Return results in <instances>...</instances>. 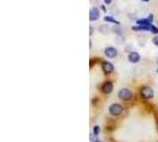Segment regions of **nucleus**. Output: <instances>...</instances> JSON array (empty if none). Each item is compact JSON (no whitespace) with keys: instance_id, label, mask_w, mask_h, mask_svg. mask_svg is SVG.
<instances>
[{"instance_id":"obj_1","label":"nucleus","mask_w":158,"mask_h":142,"mask_svg":"<svg viewBox=\"0 0 158 142\" xmlns=\"http://www.w3.org/2000/svg\"><path fill=\"white\" fill-rule=\"evenodd\" d=\"M139 94H140V97H141L144 101L151 100V98L153 97V95H155L153 89H152L151 86H149V85H143V86H140Z\"/></svg>"},{"instance_id":"obj_2","label":"nucleus","mask_w":158,"mask_h":142,"mask_svg":"<svg viewBox=\"0 0 158 142\" xmlns=\"http://www.w3.org/2000/svg\"><path fill=\"white\" fill-rule=\"evenodd\" d=\"M118 97L119 100H121V101H131L132 98H133V92H132V90L131 89H128V88H122V89H120L118 92Z\"/></svg>"},{"instance_id":"obj_3","label":"nucleus","mask_w":158,"mask_h":142,"mask_svg":"<svg viewBox=\"0 0 158 142\" xmlns=\"http://www.w3.org/2000/svg\"><path fill=\"white\" fill-rule=\"evenodd\" d=\"M108 111H109V115H111V116L117 117V116H120V115L124 113V107H122L121 104H119V103H113V104L109 105Z\"/></svg>"},{"instance_id":"obj_4","label":"nucleus","mask_w":158,"mask_h":142,"mask_svg":"<svg viewBox=\"0 0 158 142\" xmlns=\"http://www.w3.org/2000/svg\"><path fill=\"white\" fill-rule=\"evenodd\" d=\"M100 90H101L102 94L109 95V94L113 91V82H111V81L103 82V83L101 84V86H100Z\"/></svg>"},{"instance_id":"obj_5","label":"nucleus","mask_w":158,"mask_h":142,"mask_svg":"<svg viewBox=\"0 0 158 142\" xmlns=\"http://www.w3.org/2000/svg\"><path fill=\"white\" fill-rule=\"evenodd\" d=\"M101 69H102L105 75H111L114 71V65L112 63H109V62L103 61L101 62Z\"/></svg>"},{"instance_id":"obj_6","label":"nucleus","mask_w":158,"mask_h":142,"mask_svg":"<svg viewBox=\"0 0 158 142\" xmlns=\"http://www.w3.org/2000/svg\"><path fill=\"white\" fill-rule=\"evenodd\" d=\"M105 56L107 58H115L118 56V50L113 46H108L105 49Z\"/></svg>"},{"instance_id":"obj_7","label":"nucleus","mask_w":158,"mask_h":142,"mask_svg":"<svg viewBox=\"0 0 158 142\" xmlns=\"http://www.w3.org/2000/svg\"><path fill=\"white\" fill-rule=\"evenodd\" d=\"M100 18V11L99 8L96 7H92L90 11H89V20L90 21H95Z\"/></svg>"},{"instance_id":"obj_8","label":"nucleus","mask_w":158,"mask_h":142,"mask_svg":"<svg viewBox=\"0 0 158 142\" xmlns=\"http://www.w3.org/2000/svg\"><path fill=\"white\" fill-rule=\"evenodd\" d=\"M139 61H140V55H139L138 52H136V51L130 52V55H128V62H130V63L137 64Z\"/></svg>"},{"instance_id":"obj_9","label":"nucleus","mask_w":158,"mask_h":142,"mask_svg":"<svg viewBox=\"0 0 158 142\" xmlns=\"http://www.w3.org/2000/svg\"><path fill=\"white\" fill-rule=\"evenodd\" d=\"M137 25H139V26H146V27H151V25H152V21L150 20L149 18H146V19H138V20H137Z\"/></svg>"},{"instance_id":"obj_10","label":"nucleus","mask_w":158,"mask_h":142,"mask_svg":"<svg viewBox=\"0 0 158 142\" xmlns=\"http://www.w3.org/2000/svg\"><path fill=\"white\" fill-rule=\"evenodd\" d=\"M105 21H108V23H112V24H114V25H120V23L118 20H115L114 18H112V17H105Z\"/></svg>"},{"instance_id":"obj_11","label":"nucleus","mask_w":158,"mask_h":142,"mask_svg":"<svg viewBox=\"0 0 158 142\" xmlns=\"http://www.w3.org/2000/svg\"><path fill=\"white\" fill-rule=\"evenodd\" d=\"M93 134L95 135V136H98L100 134V127L99 125H94L93 127Z\"/></svg>"},{"instance_id":"obj_12","label":"nucleus","mask_w":158,"mask_h":142,"mask_svg":"<svg viewBox=\"0 0 158 142\" xmlns=\"http://www.w3.org/2000/svg\"><path fill=\"white\" fill-rule=\"evenodd\" d=\"M150 31L153 33V35H158V29L156 26H153V25H151V27H150Z\"/></svg>"},{"instance_id":"obj_13","label":"nucleus","mask_w":158,"mask_h":142,"mask_svg":"<svg viewBox=\"0 0 158 142\" xmlns=\"http://www.w3.org/2000/svg\"><path fill=\"white\" fill-rule=\"evenodd\" d=\"M152 43H153L156 46H158V35H156V36H155V38L152 39Z\"/></svg>"},{"instance_id":"obj_14","label":"nucleus","mask_w":158,"mask_h":142,"mask_svg":"<svg viewBox=\"0 0 158 142\" xmlns=\"http://www.w3.org/2000/svg\"><path fill=\"white\" fill-rule=\"evenodd\" d=\"M103 1H105V4H106V5H109V4L112 2V0H103Z\"/></svg>"},{"instance_id":"obj_15","label":"nucleus","mask_w":158,"mask_h":142,"mask_svg":"<svg viewBox=\"0 0 158 142\" xmlns=\"http://www.w3.org/2000/svg\"><path fill=\"white\" fill-rule=\"evenodd\" d=\"M98 100H99L98 97H95V98H93V103H98Z\"/></svg>"},{"instance_id":"obj_16","label":"nucleus","mask_w":158,"mask_h":142,"mask_svg":"<svg viewBox=\"0 0 158 142\" xmlns=\"http://www.w3.org/2000/svg\"><path fill=\"white\" fill-rule=\"evenodd\" d=\"M101 10H102V11H103V12H106V7H105V6H103V5H102V6H101Z\"/></svg>"},{"instance_id":"obj_17","label":"nucleus","mask_w":158,"mask_h":142,"mask_svg":"<svg viewBox=\"0 0 158 142\" xmlns=\"http://www.w3.org/2000/svg\"><path fill=\"white\" fill-rule=\"evenodd\" d=\"M89 31H90V33H89V35H93V32H94V30H93V27H90V30H89Z\"/></svg>"},{"instance_id":"obj_18","label":"nucleus","mask_w":158,"mask_h":142,"mask_svg":"<svg viewBox=\"0 0 158 142\" xmlns=\"http://www.w3.org/2000/svg\"><path fill=\"white\" fill-rule=\"evenodd\" d=\"M94 142H102V141H100V140H95Z\"/></svg>"},{"instance_id":"obj_19","label":"nucleus","mask_w":158,"mask_h":142,"mask_svg":"<svg viewBox=\"0 0 158 142\" xmlns=\"http://www.w3.org/2000/svg\"><path fill=\"white\" fill-rule=\"evenodd\" d=\"M141 1H149V0H141Z\"/></svg>"},{"instance_id":"obj_20","label":"nucleus","mask_w":158,"mask_h":142,"mask_svg":"<svg viewBox=\"0 0 158 142\" xmlns=\"http://www.w3.org/2000/svg\"><path fill=\"white\" fill-rule=\"evenodd\" d=\"M157 128H158V119H157Z\"/></svg>"},{"instance_id":"obj_21","label":"nucleus","mask_w":158,"mask_h":142,"mask_svg":"<svg viewBox=\"0 0 158 142\" xmlns=\"http://www.w3.org/2000/svg\"><path fill=\"white\" fill-rule=\"evenodd\" d=\"M157 74H158V69H157Z\"/></svg>"},{"instance_id":"obj_22","label":"nucleus","mask_w":158,"mask_h":142,"mask_svg":"<svg viewBox=\"0 0 158 142\" xmlns=\"http://www.w3.org/2000/svg\"><path fill=\"white\" fill-rule=\"evenodd\" d=\"M157 63H158V59H157Z\"/></svg>"}]
</instances>
